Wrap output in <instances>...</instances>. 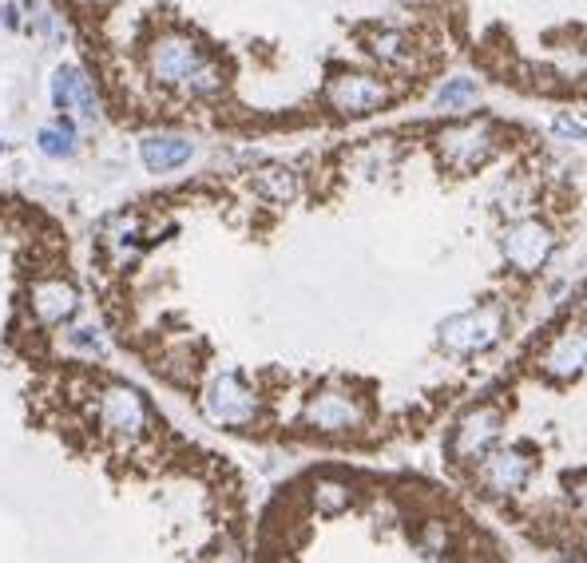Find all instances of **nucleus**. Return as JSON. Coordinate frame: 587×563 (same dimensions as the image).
Instances as JSON below:
<instances>
[{
	"instance_id": "nucleus-1",
	"label": "nucleus",
	"mask_w": 587,
	"mask_h": 563,
	"mask_svg": "<svg viewBox=\"0 0 587 563\" xmlns=\"http://www.w3.org/2000/svg\"><path fill=\"white\" fill-rule=\"evenodd\" d=\"M496 151H500V127L492 119H465V123H453L437 135V155L457 175L484 167Z\"/></svg>"
},
{
	"instance_id": "nucleus-2",
	"label": "nucleus",
	"mask_w": 587,
	"mask_h": 563,
	"mask_svg": "<svg viewBox=\"0 0 587 563\" xmlns=\"http://www.w3.org/2000/svg\"><path fill=\"white\" fill-rule=\"evenodd\" d=\"M302 425L310 433H322V437H346V433H357L365 425V401L350 393V389H318L306 397L302 405Z\"/></svg>"
},
{
	"instance_id": "nucleus-3",
	"label": "nucleus",
	"mask_w": 587,
	"mask_h": 563,
	"mask_svg": "<svg viewBox=\"0 0 587 563\" xmlns=\"http://www.w3.org/2000/svg\"><path fill=\"white\" fill-rule=\"evenodd\" d=\"M504 338V314L496 306H476L465 314H453L441 322V349L453 357H472V353H488L492 345Z\"/></svg>"
},
{
	"instance_id": "nucleus-4",
	"label": "nucleus",
	"mask_w": 587,
	"mask_h": 563,
	"mask_svg": "<svg viewBox=\"0 0 587 563\" xmlns=\"http://www.w3.org/2000/svg\"><path fill=\"white\" fill-rule=\"evenodd\" d=\"M100 429L108 433V437H116V441H139V437H147L151 433V405H147V397L139 393V389H131V385H108L104 393H100Z\"/></svg>"
},
{
	"instance_id": "nucleus-5",
	"label": "nucleus",
	"mask_w": 587,
	"mask_h": 563,
	"mask_svg": "<svg viewBox=\"0 0 587 563\" xmlns=\"http://www.w3.org/2000/svg\"><path fill=\"white\" fill-rule=\"evenodd\" d=\"M203 413H207L215 425L242 429V425L258 421L262 401H258V393H254L238 373H219V377H211V385L203 389Z\"/></svg>"
},
{
	"instance_id": "nucleus-6",
	"label": "nucleus",
	"mask_w": 587,
	"mask_h": 563,
	"mask_svg": "<svg viewBox=\"0 0 587 563\" xmlns=\"http://www.w3.org/2000/svg\"><path fill=\"white\" fill-rule=\"evenodd\" d=\"M504 437V409L496 405H476L469 409L449 437V460L453 464H476L484 452H492Z\"/></svg>"
},
{
	"instance_id": "nucleus-7",
	"label": "nucleus",
	"mask_w": 587,
	"mask_h": 563,
	"mask_svg": "<svg viewBox=\"0 0 587 563\" xmlns=\"http://www.w3.org/2000/svg\"><path fill=\"white\" fill-rule=\"evenodd\" d=\"M389 104V84L369 76V72H338L326 84V108L346 119H361V115L381 112Z\"/></svg>"
},
{
	"instance_id": "nucleus-8",
	"label": "nucleus",
	"mask_w": 587,
	"mask_h": 563,
	"mask_svg": "<svg viewBox=\"0 0 587 563\" xmlns=\"http://www.w3.org/2000/svg\"><path fill=\"white\" fill-rule=\"evenodd\" d=\"M199 60H203L199 40L195 36H183V32H163V36H155L147 44V72L163 88H179Z\"/></svg>"
},
{
	"instance_id": "nucleus-9",
	"label": "nucleus",
	"mask_w": 587,
	"mask_h": 563,
	"mask_svg": "<svg viewBox=\"0 0 587 563\" xmlns=\"http://www.w3.org/2000/svg\"><path fill=\"white\" fill-rule=\"evenodd\" d=\"M556 254V230L540 219H520L516 226H508L504 234V262L516 274H536L552 262Z\"/></svg>"
},
{
	"instance_id": "nucleus-10",
	"label": "nucleus",
	"mask_w": 587,
	"mask_h": 563,
	"mask_svg": "<svg viewBox=\"0 0 587 563\" xmlns=\"http://www.w3.org/2000/svg\"><path fill=\"white\" fill-rule=\"evenodd\" d=\"M536 472V460L524 449H492L476 460V476H480V488L488 496H512L520 492Z\"/></svg>"
},
{
	"instance_id": "nucleus-11",
	"label": "nucleus",
	"mask_w": 587,
	"mask_h": 563,
	"mask_svg": "<svg viewBox=\"0 0 587 563\" xmlns=\"http://www.w3.org/2000/svg\"><path fill=\"white\" fill-rule=\"evenodd\" d=\"M28 306H32V318H36L44 330H56V326H64V322H72V318L80 314V294H76V286L64 282V278H44V282L32 286Z\"/></svg>"
},
{
	"instance_id": "nucleus-12",
	"label": "nucleus",
	"mask_w": 587,
	"mask_h": 563,
	"mask_svg": "<svg viewBox=\"0 0 587 563\" xmlns=\"http://www.w3.org/2000/svg\"><path fill=\"white\" fill-rule=\"evenodd\" d=\"M584 361H587L584 326L560 330L556 338L544 345V353H540V369H544V377H552V381H576V377L584 373Z\"/></svg>"
},
{
	"instance_id": "nucleus-13",
	"label": "nucleus",
	"mask_w": 587,
	"mask_h": 563,
	"mask_svg": "<svg viewBox=\"0 0 587 563\" xmlns=\"http://www.w3.org/2000/svg\"><path fill=\"white\" fill-rule=\"evenodd\" d=\"M191 155H195V143L183 139V135H147V139L139 143V159H143V167L155 171V175L191 163Z\"/></svg>"
},
{
	"instance_id": "nucleus-14",
	"label": "nucleus",
	"mask_w": 587,
	"mask_h": 563,
	"mask_svg": "<svg viewBox=\"0 0 587 563\" xmlns=\"http://www.w3.org/2000/svg\"><path fill=\"white\" fill-rule=\"evenodd\" d=\"M250 187H254V195H258L262 203H274V207L294 203V199H298V191H302L298 171H294V167H282V163H270V167L254 171Z\"/></svg>"
},
{
	"instance_id": "nucleus-15",
	"label": "nucleus",
	"mask_w": 587,
	"mask_h": 563,
	"mask_svg": "<svg viewBox=\"0 0 587 563\" xmlns=\"http://www.w3.org/2000/svg\"><path fill=\"white\" fill-rule=\"evenodd\" d=\"M36 147L40 155L48 159H72L80 151V131H76V119L72 115H56L52 123H44L36 131Z\"/></svg>"
},
{
	"instance_id": "nucleus-16",
	"label": "nucleus",
	"mask_w": 587,
	"mask_h": 563,
	"mask_svg": "<svg viewBox=\"0 0 587 563\" xmlns=\"http://www.w3.org/2000/svg\"><path fill=\"white\" fill-rule=\"evenodd\" d=\"M365 48L381 60V64H389V68H405L409 60H413V36L409 32H397V28H381V32H373V36H365Z\"/></svg>"
},
{
	"instance_id": "nucleus-17",
	"label": "nucleus",
	"mask_w": 587,
	"mask_h": 563,
	"mask_svg": "<svg viewBox=\"0 0 587 563\" xmlns=\"http://www.w3.org/2000/svg\"><path fill=\"white\" fill-rule=\"evenodd\" d=\"M68 115H76L84 127H100L104 123L100 92H96V84H92V76L84 68H76V76H72V108H68Z\"/></svg>"
},
{
	"instance_id": "nucleus-18",
	"label": "nucleus",
	"mask_w": 587,
	"mask_h": 563,
	"mask_svg": "<svg viewBox=\"0 0 587 563\" xmlns=\"http://www.w3.org/2000/svg\"><path fill=\"white\" fill-rule=\"evenodd\" d=\"M179 88H183L191 100H215V96H223V88H227V72H223L215 60H207V56H203Z\"/></svg>"
},
{
	"instance_id": "nucleus-19",
	"label": "nucleus",
	"mask_w": 587,
	"mask_h": 563,
	"mask_svg": "<svg viewBox=\"0 0 587 563\" xmlns=\"http://www.w3.org/2000/svg\"><path fill=\"white\" fill-rule=\"evenodd\" d=\"M476 100H480V84H476L472 76H453V80H445L441 92H437V108H441V112H453V115L472 112Z\"/></svg>"
},
{
	"instance_id": "nucleus-20",
	"label": "nucleus",
	"mask_w": 587,
	"mask_h": 563,
	"mask_svg": "<svg viewBox=\"0 0 587 563\" xmlns=\"http://www.w3.org/2000/svg\"><path fill=\"white\" fill-rule=\"evenodd\" d=\"M314 508L322 516H342L353 508V484L346 480H318L314 484Z\"/></svg>"
},
{
	"instance_id": "nucleus-21",
	"label": "nucleus",
	"mask_w": 587,
	"mask_h": 563,
	"mask_svg": "<svg viewBox=\"0 0 587 563\" xmlns=\"http://www.w3.org/2000/svg\"><path fill=\"white\" fill-rule=\"evenodd\" d=\"M449 548H453L449 528H445L441 520H429V524H425V532H421V540H417L421 560H441V556H449Z\"/></svg>"
},
{
	"instance_id": "nucleus-22",
	"label": "nucleus",
	"mask_w": 587,
	"mask_h": 563,
	"mask_svg": "<svg viewBox=\"0 0 587 563\" xmlns=\"http://www.w3.org/2000/svg\"><path fill=\"white\" fill-rule=\"evenodd\" d=\"M68 345L76 353H88V357H104L108 353V341H104V334L96 326H72L68 330Z\"/></svg>"
},
{
	"instance_id": "nucleus-23",
	"label": "nucleus",
	"mask_w": 587,
	"mask_h": 563,
	"mask_svg": "<svg viewBox=\"0 0 587 563\" xmlns=\"http://www.w3.org/2000/svg\"><path fill=\"white\" fill-rule=\"evenodd\" d=\"M72 76H76V64H60L52 72V108L60 115H68L72 108Z\"/></svg>"
},
{
	"instance_id": "nucleus-24",
	"label": "nucleus",
	"mask_w": 587,
	"mask_h": 563,
	"mask_svg": "<svg viewBox=\"0 0 587 563\" xmlns=\"http://www.w3.org/2000/svg\"><path fill=\"white\" fill-rule=\"evenodd\" d=\"M552 135H556V143H564V147H584V119L560 115V119L552 123Z\"/></svg>"
},
{
	"instance_id": "nucleus-25",
	"label": "nucleus",
	"mask_w": 587,
	"mask_h": 563,
	"mask_svg": "<svg viewBox=\"0 0 587 563\" xmlns=\"http://www.w3.org/2000/svg\"><path fill=\"white\" fill-rule=\"evenodd\" d=\"M0 20H4V28L16 32V28H20V8H16V4H4V8H0Z\"/></svg>"
},
{
	"instance_id": "nucleus-26",
	"label": "nucleus",
	"mask_w": 587,
	"mask_h": 563,
	"mask_svg": "<svg viewBox=\"0 0 587 563\" xmlns=\"http://www.w3.org/2000/svg\"><path fill=\"white\" fill-rule=\"evenodd\" d=\"M405 8H425V4H433V0H401Z\"/></svg>"
},
{
	"instance_id": "nucleus-27",
	"label": "nucleus",
	"mask_w": 587,
	"mask_h": 563,
	"mask_svg": "<svg viewBox=\"0 0 587 563\" xmlns=\"http://www.w3.org/2000/svg\"><path fill=\"white\" fill-rule=\"evenodd\" d=\"M4 151H8V143H4V139H0V155H4Z\"/></svg>"
}]
</instances>
